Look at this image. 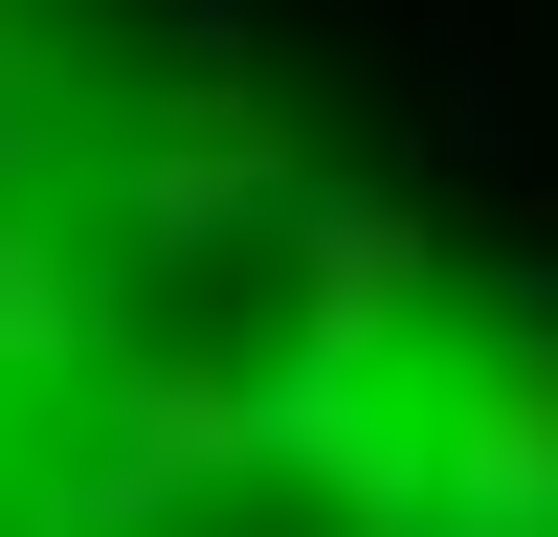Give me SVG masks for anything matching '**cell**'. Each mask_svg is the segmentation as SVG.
<instances>
[{
  "instance_id": "cell-1",
  "label": "cell",
  "mask_w": 558,
  "mask_h": 537,
  "mask_svg": "<svg viewBox=\"0 0 558 537\" xmlns=\"http://www.w3.org/2000/svg\"><path fill=\"white\" fill-rule=\"evenodd\" d=\"M0 537H558V313L223 0H0Z\"/></svg>"
}]
</instances>
